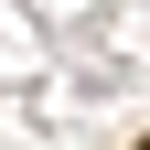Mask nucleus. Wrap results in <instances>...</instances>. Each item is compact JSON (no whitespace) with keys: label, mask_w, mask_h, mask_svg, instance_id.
<instances>
[]
</instances>
